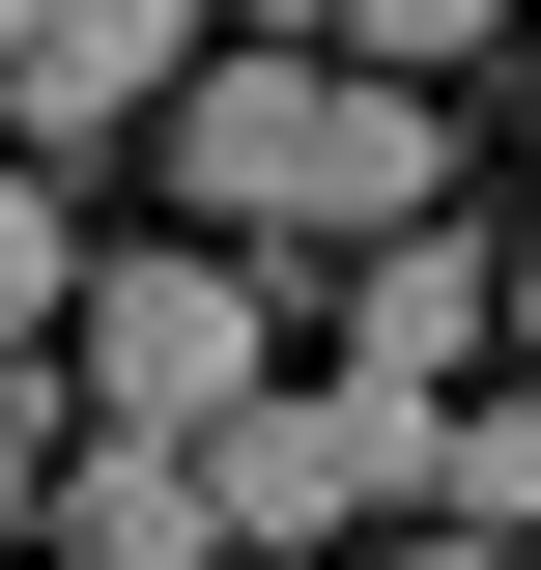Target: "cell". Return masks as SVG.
Returning <instances> with one entry per match:
<instances>
[{
	"label": "cell",
	"mask_w": 541,
	"mask_h": 570,
	"mask_svg": "<svg viewBox=\"0 0 541 570\" xmlns=\"http://www.w3.org/2000/svg\"><path fill=\"white\" fill-rule=\"evenodd\" d=\"M484 314H513V285H484V228H456V200L342 257V371H371V400H427V428H456V371H484Z\"/></svg>",
	"instance_id": "cell-5"
},
{
	"label": "cell",
	"mask_w": 541,
	"mask_h": 570,
	"mask_svg": "<svg viewBox=\"0 0 541 570\" xmlns=\"http://www.w3.org/2000/svg\"><path fill=\"white\" fill-rule=\"evenodd\" d=\"M513 343H541V285H513Z\"/></svg>",
	"instance_id": "cell-13"
},
{
	"label": "cell",
	"mask_w": 541,
	"mask_h": 570,
	"mask_svg": "<svg viewBox=\"0 0 541 570\" xmlns=\"http://www.w3.org/2000/svg\"><path fill=\"white\" fill-rule=\"evenodd\" d=\"M513 0H314V58H371V86H427V58H484Z\"/></svg>",
	"instance_id": "cell-9"
},
{
	"label": "cell",
	"mask_w": 541,
	"mask_h": 570,
	"mask_svg": "<svg viewBox=\"0 0 541 570\" xmlns=\"http://www.w3.org/2000/svg\"><path fill=\"white\" fill-rule=\"evenodd\" d=\"M257 58H314V0H257Z\"/></svg>",
	"instance_id": "cell-12"
},
{
	"label": "cell",
	"mask_w": 541,
	"mask_h": 570,
	"mask_svg": "<svg viewBox=\"0 0 541 570\" xmlns=\"http://www.w3.org/2000/svg\"><path fill=\"white\" fill-rule=\"evenodd\" d=\"M171 171H200L228 257H371V228L456 200V115H427V86H371V58H257V29H200Z\"/></svg>",
	"instance_id": "cell-1"
},
{
	"label": "cell",
	"mask_w": 541,
	"mask_h": 570,
	"mask_svg": "<svg viewBox=\"0 0 541 570\" xmlns=\"http://www.w3.org/2000/svg\"><path fill=\"white\" fill-rule=\"evenodd\" d=\"M0 570H29V400H0Z\"/></svg>",
	"instance_id": "cell-10"
},
{
	"label": "cell",
	"mask_w": 541,
	"mask_h": 570,
	"mask_svg": "<svg viewBox=\"0 0 541 570\" xmlns=\"http://www.w3.org/2000/svg\"><path fill=\"white\" fill-rule=\"evenodd\" d=\"M86 314V257H58V171H0V400H29V343Z\"/></svg>",
	"instance_id": "cell-8"
},
{
	"label": "cell",
	"mask_w": 541,
	"mask_h": 570,
	"mask_svg": "<svg viewBox=\"0 0 541 570\" xmlns=\"http://www.w3.org/2000/svg\"><path fill=\"white\" fill-rule=\"evenodd\" d=\"M58 343H86V371H29V456H58V428L200 456V428L285 371V314H257V257H86V314H58Z\"/></svg>",
	"instance_id": "cell-2"
},
{
	"label": "cell",
	"mask_w": 541,
	"mask_h": 570,
	"mask_svg": "<svg viewBox=\"0 0 541 570\" xmlns=\"http://www.w3.org/2000/svg\"><path fill=\"white\" fill-rule=\"evenodd\" d=\"M200 513H228V570L400 542V513H427V400H371V371H257V400L200 428Z\"/></svg>",
	"instance_id": "cell-3"
},
{
	"label": "cell",
	"mask_w": 541,
	"mask_h": 570,
	"mask_svg": "<svg viewBox=\"0 0 541 570\" xmlns=\"http://www.w3.org/2000/svg\"><path fill=\"white\" fill-rule=\"evenodd\" d=\"M427 542H541V400H456V428H427Z\"/></svg>",
	"instance_id": "cell-7"
},
{
	"label": "cell",
	"mask_w": 541,
	"mask_h": 570,
	"mask_svg": "<svg viewBox=\"0 0 541 570\" xmlns=\"http://www.w3.org/2000/svg\"><path fill=\"white\" fill-rule=\"evenodd\" d=\"M200 86V0H0V142H115Z\"/></svg>",
	"instance_id": "cell-4"
},
{
	"label": "cell",
	"mask_w": 541,
	"mask_h": 570,
	"mask_svg": "<svg viewBox=\"0 0 541 570\" xmlns=\"http://www.w3.org/2000/svg\"><path fill=\"white\" fill-rule=\"evenodd\" d=\"M513 570H541V542H513Z\"/></svg>",
	"instance_id": "cell-14"
},
{
	"label": "cell",
	"mask_w": 541,
	"mask_h": 570,
	"mask_svg": "<svg viewBox=\"0 0 541 570\" xmlns=\"http://www.w3.org/2000/svg\"><path fill=\"white\" fill-rule=\"evenodd\" d=\"M371 570H513V542H371Z\"/></svg>",
	"instance_id": "cell-11"
},
{
	"label": "cell",
	"mask_w": 541,
	"mask_h": 570,
	"mask_svg": "<svg viewBox=\"0 0 541 570\" xmlns=\"http://www.w3.org/2000/svg\"><path fill=\"white\" fill-rule=\"evenodd\" d=\"M29 513H58V570H228L200 456H142V428H58V456H29Z\"/></svg>",
	"instance_id": "cell-6"
}]
</instances>
